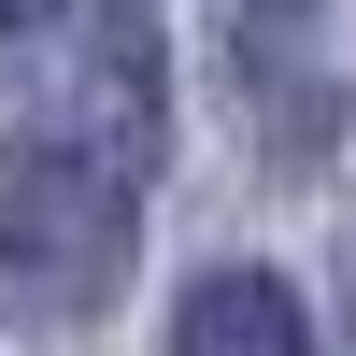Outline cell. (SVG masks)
Returning a JSON list of instances; mask_svg holds the SVG:
<instances>
[{
  "label": "cell",
  "mask_w": 356,
  "mask_h": 356,
  "mask_svg": "<svg viewBox=\"0 0 356 356\" xmlns=\"http://www.w3.org/2000/svg\"><path fill=\"white\" fill-rule=\"evenodd\" d=\"M171 356H314V314L285 271H200L171 314Z\"/></svg>",
  "instance_id": "cell-2"
},
{
  "label": "cell",
  "mask_w": 356,
  "mask_h": 356,
  "mask_svg": "<svg viewBox=\"0 0 356 356\" xmlns=\"http://www.w3.org/2000/svg\"><path fill=\"white\" fill-rule=\"evenodd\" d=\"M257 15H300V0H257Z\"/></svg>",
  "instance_id": "cell-3"
},
{
  "label": "cell",
  "mask_w": 356,
  "mask_h": 356,
  "mask_svg": "<svg viewBox=\"0 0 356 356\" xmlns=\"http://www.w3.org/2000/svg\"><path fill=\"white\" fill-rule=\"evenodd\" d=\"M129 228H143V171L114 143H86L72 114L0 143V271L43 285L57 314H100L114 271H129Z\"/></svg>",
  "instance_id": "cell-1"
}]
</instances>
